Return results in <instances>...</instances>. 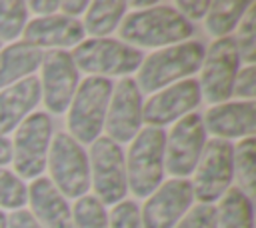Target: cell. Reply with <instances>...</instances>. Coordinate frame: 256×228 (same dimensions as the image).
I'll list each match as a JSON object with an SVG mask.
<instances>
[{
	"label": "cell",
	"mask_w": 256,
	"mask_h": 228,
	"mask_svg": "<svg viewBox=\"0 0 256 228\" xmlns=\"http://www.w3.org/2000/svg\"><path fill=\"white\" fill-rule=\"evenodd\" d=\"M194 34L192 22H188L176 8L166 4H156L146 10H136L128 14L120 24V36L128 42L156 48L166 44H176Z\"/></svg>",
	"instance_id": "1"
},
{
	"label": "cell",
	"mask_w": 256,
	"mask_h": 228,
	"mask_svg": "<svg viewBox=\"0 0 256 228\" xmlns=\"http://www.w3.org/2000/svg\"><path fill=\"white\" fill-rule=\"evenodd\" d=\"M206 48L202 42H180L174 46H166L158 52L146 56L140 64L138 72V88L140 92L162 90L168 84H176L178 80H186L190 74L200 70Z\"/></svg>",
	"instance_id": "2"
},
{
	"label": "cell",
	"mask_w": 256,
	"mask_h": 228,
	"mask_svg": "<svg viewBox=\"0 0 256 228\" xmlns=\"http://www.w3.org/2000/svg\"><path fill=\"white\" fill-rule=\"evenodd\" d=\"M112 96V80L106 76H88L76 88L68 112L70 136L80 144H92L106 120L108 102Z\"/></svg>",
	"instance_id": "3"
},
{
	"label": "cell",
	"mask_w": 256,
	"mask_h": 228,
	"mask_svg": "<svg viewBox=\"0 0 256 228\" xmlns=\"http://www.w3.org/2000/svg\"><path fill=\"white\" fill-rule=\"evenodd\" d=\"M164 130L154 126L140 130L132 138V146L128 150L126 184L134 196L144 198L160 186L164 178Z\"/></svg>",
	"instance_id": "4"
},
{
	"label": "cell",
	"mask_w": 256,
	"mask_h": 228,
	"mask_svg": "<svg viewBox=\"0 0 256 228\" xmlns=\"http://www.w3.org/2000/svg\"><path fill=\"white\" fill-rule=\"evenodd\" d=\"M52 184L64 198H82L90 188V164L82 146L70 134H56L48 156Z\"/></svg>",
	"instance_id": "5"
},
{
	"label": "cell",
	"mask_w": 256,
	"mask_h": 228,
	"mask_svg": "<svg viewBox=\"0 0 256 228\" xmlns=\"http://www.w3.org/2000/svg\"><path fill=\"white\" fill-rule=\"evenodd\" d=\"M76 68L90 74H130L140 68L144 56L138 48L112 38H92L72 50Z\"/></svg>",
	"instance_id": "6"
},
{
	"label": "cell",
	"mask_w": 256,
	"mask_h": 228,
	"mask_svg": "<svg viewBox=\"0 0 256 228\" xmlns=\"http://www.w3.org/2000/svg\"><path fill=\"white\" fill-rule=\"evenodd\" d=\"M232 176L234 146L230 144V140L214 138L206 142L194 168V196L200 200V204H212L230 188Z\"/></svg>",
	"instance_id": "7"
},
{
	"label": "cell",
	"mask_w": 256,
	"mask_h": 228,
	"mask_svg": "<svg viewBox=\"0 0 256 228\" xmlns=\"http://www.w3.org/2000/svg\"><path fill=\"white\" fill-rule=\"evenodd\" d=\"M52 140V120L46 112L26 116L16 128L12 160L18 178H36L46 168L48 146Z\"/></svg>",
	"instance_id": "8"
},
{
	"label": "cell",
	"mask_w": 256,
	"mask_h": 228,
	"mask_svg": "<svg viewBox=\"0 0 256 228\" xmlns=\"http://www.w3.org/2000/svg\"><path fill=\"white\" fill-rule=\"evenodd\" d=\"M92 188L102 204H118L126 196V162L122 148L108 136H98L90 148Z\"/></svg>",
	"instance_id": "9"
},
{
	"label": "cell",
	"mask_w": 256,
	"mask_h": 228,
	"mask_svg": "<svg viewBox=\"0 0 256 228\" xmlns=\"http://www.w3.org/2000/svg\"><path fill=\"white\" fill-rule=\"evenodd\" d=\"M202 78H200V92H204L208 102L224 104L232 96L234 80L240 68L238 48L232 36L218 38L212 42L208 52L202 60Z\"/></svg>",
	"instance_id": "10"
},
{
	"label": "cell",
	"mask_w": 256,
	"mask_h": 228,
	"mask_svg": "<svg viewBox=\"0 0 256 228\" xmlns=\"http://www.w3.org/2000/svg\"><path fill=\"white\" fill-rule=\"evenodd\" d=\"M206 144V128L200 114H186L180 118L164 144V168L172 176H190Z\"/></svg>",
	"instance_id": "11"
},
{
	"label": "cell",
	"mask_w": 256,
	"mask_h": 228,
	"mask_svg": "<svg viewBox=\"0 0 256 228\" xmlns=\"http://www.w3.org/2000/svg\"><path fill=\"white\" fill-rule=\"evenodd\" d=\"M142 126V92L134 78H122L112 90L104 128L108 138L118 142L132 140Z\"/></svg>",
	"instance_id": "12"
},
{
	"label": "cell",
	"mask_w": 256,
	"mask_h": 228,
	"mask_svg": "<svg viewBox=\"0 0 256 228\" xmlns=\"http://www.w3.org/2000/svg\"><path fill=\"white\" fill-rule=\"evenodd\" d=\"M194 198L192 182L174 178L154 190L142 208V228H174Z\"/></svg>",
	"instance_id": "13"
},
{
	"label": "cell",
	"mask_w": 256,
	"mask_h": 228,
	"mask_svg": "<svg viewBox=\"0 0 256 228\" xmlns=\"http://www.w3.org/2000/svg\"><path fill=\"white\" fill-rule=\"evenodd\" d=\"M44 102L50 112L62 114L78 88V68L66 50H50L42 56V82Z\"/></svg>",
	"instance_id": "14"
},
{
	"label": "cell",
	"mask_w": 256,
	"mask_h": 228,
	"mask_svg": "<svg viewBox=\"0 0 256 228\" xmlns=\"http://www.w3.org/2000/svg\"><path fill=\"white\" fill-rule=\"evenodd\" d=\"M200 84L194 78L180 80L160 92H156L142 106V120L154 128H162L178 118H184L200 104Z\"/></svg>",
	"instance_id": "15"
},
{
	"label": "cell",
	"mask_w": 256,
	"mask_h": 228,
	"mask_svg": "<svg viewBox=\"0 0 256 228\" xmlns=\"http://www.w3.org/2000/svg\"><path fill=\"white\" fill-rule=\"evenodd\" d=\"M24 42L36 48H68L78 46L84 38V26L76 18H68L64 14L40 16L24 26Z\"/></svg>",
	"instance_id": "16"
},
{
	"label": "cell",
	"mask_w": 256,
	"mask_h": 228,
	"mask_svg": "<svg viewBox=\"0 0 256 228\" xmlns=\"http://www.w3.org/2000/svg\"><path fill=\"white\" fill-rule=\"evenodd\" d=\"M204 128L214 136L228 140L240 136H254L256 132V104L254 100L226 102L208 110Z\"/></svg>",
	"instance_id": "17"
},
{
	"label": "cell",
	"mask_w": 256,
	"mask_h": 228,
	"mask_svg": "<svg viewBox=\"0 0 256 228\" xmlns=\"http://www.w3.org/2000/svg\"><path fill=\"white\" fill-rule=\"evenodd\" d=\"M40 78L34 74L0 90V136H6L20 126V122L40 102Z\"/></svg>",
	"instance_id": "18"
},
{
	"label": "cell",
	"mask_w": 256,
	"mask_h": 228,
	"mask_svg": "<svg viewBox=\"0 0 256 228\" xmlns=\"http://www.w3.org/2000/svg\"><path fill=\"white\" fill-rule=\"evenodd\" d=\"M28 198L32 216L42 228H72L70 206L50 178H36L28 188Z\"/></svg>",
	"instance_id": "19"
},
{
	"label": "cell",
	"mask_w": 256,
	"mask_h": 228,
	"mask_svg": "<svg viewBox=\"0 0 256 228\" xmlns=\"http://www.w3.org/2000/svg\"><path fill=\"white\" fill-rule=\"evenodd\" d=\"M42 50L28 44L16 42L0 50V88H8L28 76L42 64Z\"/></svg>",
	"instance_id": "20"
},
{
	"label": "cell",
	"mask_w": 256,
	"mask_h": 228,
	"mask_svg": "<svg viewBox=\"0 0 256 228\" xmlns=\"http://www.w3.org/2000/svg\"><path fill=\"white\" fill-rule=\"evenodd\" d=\"M216 212L218 228H254L252 198H248L240 188H228Z\"/></svg>",
	"instance_id": "21"
},
{
	"label": "cell",
	"mask_w": 256,
	"mask_h": 228,
	"mask_svg": "<svg viewBox=\"0 0 256 228\" xmlns=\"http://www.w3.org/2000/svg\"><path fill=\"white\" fill-rule=\"evenodd\" d=\"M126 6L128 4L122 0H98V2L88 4L86 20L82 24V26H86L84 32H88L96 38L110 34L124 18Z\"/></svg>",
	"instance_id": "22"
},
{
	"label": "cell",
	"mask_w": 256,
	"mask_h": 228,
	"mask_svg": "<svg viewBox=\"0 0 256 228\" xmlns=\"http://www.w3.org/2000/svg\"><path fill=\"white\" fill-rule=\"evenodd\" d=\"M250 2L246 0H216L210 2V8L206 12V30L212 36L224 38L228 36L236 24L246 14Z\"/></svg>",
	"instance_id": "23"
},
{
	"label": "cell",
	"mask_w": 256,
	"mask_h": 228,
	"mask_svg": "<svg viewBox=\"0 0 256 228\" xmlns=\"http://www.w3.org/2000/svg\"><path fill=\"white\" fill-rule=\"evenodd\" d=\"M234 170L240 182V190L252 198L256 192V142L254 136L244 138L234 148Z\"/></svg>",
	"instance_id": "24"
},
{
	"label": "cell",
	"mask_w": 256,
	"mask_h": 228,
	"mask_svg": "<svg viewBox=\"0 0 256 228\" xmlns=\"http://www.w3.org/2000/svg\"><path fill=\"white\" fill-rule=\"evenodd\" d=\"M72 228H108L104 204L94 196H82L72 210Z\"/></svg>",
	"instance_id": "25"
},
{
	"label": "cell",
	"mask_w": 256,
	"mask_h": 228,
	"mask_svg": "<svg viewBox=\"0 0 256 228\" xmlns=\"http://www.w3.org/2000/svg\"><path fill=\"white\" fill-rule=\"evenodd\" d=\"M28 18V6L22 0H0V40H14L22 34Z\"/></svg>",
	"instance_id": "26"
},
{
	"label": "cell",
	"mask_w": 256,
	"mask_h": 228,
	"mask_svg": "<svg viewBox=\"0 0 256 228\" xmlns=\"http://www.w3.org/2000/svg\"><path fill=\"white\" fill-rule=\"evenodd\" d=\"M234 42H236L240 60H244L252 66V62L256 60V4L254 2H250L246 14L242 16L240 32L234 38Z\"/></svg>",
	"instance_id": "27"
},
{
	"label": "cell",
	"mask_w": 256,
	"mask_h": 228,
	"mask_svg": "<svg viewBox=\"0 0 256 228\" xmlns=\"http://www.w3.org/2000/svg\"><path fill=\"white\" fill-rule=\"evenodd\" d=\"M28 200V188L14 172L0 168V206L18 210Z\"/></svg>",
	"instance_id": "28"
},
{
	"label": "cell",
	"mask_w": 256,
	"mask_h": 228,
	"mask_svg": "<svg viewBox=\"0 0 256 228\" xmlns=\"http://www.w3.org/2000/svg\"><path fill=\"white\" fill-rule=\"evenodd\" d=\"M174 228H218V212L214 204H198Z\"/></svg>",
	"instance_id": "29"
},
{
	"label": "cell",
	"mask_w": 256,
	"mask_h": 228,
	"mask_svg": "<svg viewBox=\"0 0 256 228\" xmlns=\"http://www.w3.org/2000/svg\"><path fill=\"white\" fill-rule=\"evenodd\" d=\"M108 228H142L138 204L132 200L118 202L108 216Z\"/></svg>",
	"instance_id": "30"
},
{
	"label": "cell",
	"mask_w": 256,
	"mask_h": 228,
	"mask_svg": "<svg viewBox=\"0 0 256 228\" xmlns=\"http://www.w3.org/2000/svg\"><path fill=\"white\" fill-rule=\"evenodd\" d=\"M232 94H236L238 98H246V100H252L256 96V68L254 66H246L236 74Z\"/></svg>",
	"instance_id": "31"
},
{
	"label": "cell",
	"mask_w": 256,
	"mask_h": 228,
	"mask_svg": "<svg viewBox=\"0 0 256 228\" xmlns=\"http://www.w3.org/2000/svg\"><path fill=\"white\" fill-rule=\"evenodd\" d=\"M208 8H210V2H186V0H182V2H178V12L188 20V22H192V20H198V18H204L206 16V12H208Z\"/></svg>",
	"instance_id": "32"
},
{
	"label": "cell",
	"mask_w": 256,
	"mask_h": 228,
	"mask_svg": "<svg viewBox=\"0 0 256 228\" xmlns=\"http://www.w3.org/2000/svg\"><path fill=\"white\" fill-rule=\"evenodd\" d=\"M6 228H42V226L32 216V212L14 210L10 216H6Z\"/></svg>",
	"instance_id": "33"
},
{
	"label": "cell",
	"mask_w": 256,
	"mask_h": 228,
	"mask_svg": "<svg viewBox=\"0 0 256 228\" xmlns=\"http://www.w3.org/2000/svg\"><path fill=\"white\" fill-rule=\"evenodd\" d=\"M28 6H30L32 12H36V14L52 16V14L60 8V2H56V0H32Z\"/></svg>",
	"instance_id": "34"
},
{
	"label": "cell",
	"mask_w": 256,
	"mask_h": 228,
	"mask_svg": "<svg viewBox=\"0 0 256 228\" xmlns=\"http://www.w3.org/2000/svg\"><path fill=\"white\" fill-rule=\"evenodd\" d=\"M60 6L64 10V16H68V18H74V16H78V14L88 10V2L86 0H74V2L68 0V2H60Z\"/></svg>",
	"instance_id": "35"
},
{
	"label": "cell",
	"mask_w": 256,
	"mask_h": 228,
	"mask_svg": "<svg viewBox=\"0 0 256 228\" xmlns=\"http://www.w3.org/2000/svg\"><path fill=\"white\" fill-rule=\"evenodd\" d=\"M12 162V144L8 138L0 136V166Z\"/></svg>",
	"instance_id": "36"
},
{
	"label": "cell",
	"mask_w": 256,
	"mask_h": 228,
	"mask_svg": "<svg viewBox=\"0 0 256 228\" xmlns=\"http://www.w3.org/2000/svg\"><path fill=\"white\" fill-rule=\"evenodd\" d=\"M132 6H136V8H150V6H156L154 2H148V0H138V2H132Z\"/></svg>",
	"instance_id": "37"
},
{
	"label": "cell",
	"mask_w": 256,
	"mask_h": 228,
	"mask_svg": "<svg viewBox=\"0 0 256 228\" xmlns=\"http://www.w3.org/2000/svg\"><path fill=\"white\" fill-rule=\"evenodd\" d=\"M0 228H6V214L0 210Z\"/></svg>",
	"instance_id": "38"
},
{
	"label": "cell",
	"mask_w": 256,
	"mask_h": 228,
	"mask_svg": "<svg viewBox=\"0 0 256 228\" xmlns=\"http://www.w3.org/2000/svg\"><path fill=\"white\" fill-rule=\"evenodd\" d=\"M0 44H2V42H0Z\"/></svg>",
	"instance_id": "39"
}]
</instances>
